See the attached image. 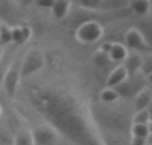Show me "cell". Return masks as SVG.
Returning a JSON list of instances; mask_svg holds the SVG:
<instances>
[{
  "mask_svg": "<svg viewBox=\"0 0 152 145\" xmlns=\"http://www.w3.org/2000/svg\"><path fill=\"white\" fill-rule=\"evenodd\" d=\"M19 83H20V60H15L4 72L1 80L3 89L10 99H12L16 95Z\"/></svg>",
  "mask_w": 152,
  "mask_h": 145,
  "instance_id": "7",
  "label": "cell"
},
{
  "mask_svg": "<svg viewBox=\"0 0 152 145\" xmlns=\"http://www.w3.org/2000/svg\"><path fill=\"white\" fill-rule=\"evenodd\" d=\"M35 3H36V5H39V7L42 8H50L52 7V4L55 3V0H34Z\"/></svg>",
  "mask_w": 152,
  "mask_h": 145,
  "instance_id": "26",
  "label": "cell"
},
{
  "mask_svg": "<svg viewBox=\"0 0 152 145\" xmlns=\"http://www.w3.org/2000/svg\"><path fill=\"white\" fill-rule=\"evenodd\" d=\"M29 101L64 140L72 145H103L91 112L74 95L55 87H34Z\"/></svg>",
  "mask_w": 152,
  "mask_h": 145,
  "instance_id": "1",
  "label": "cell"
},
{
  "mask_svg": "<svg viewBox=\"0 0 152 145\" xmlns=\"http://www.w3.org/2000/svg\"><path fill=\"white\" fill-rule=\"evenodd\" d=\"M103 33H104V29L99 21L88 20L81 23L76 28L75 37L80 44H92V43L99 41L103 37Z\"/></svg>",
  "mask_w": 152,
  "mask_h": 145,
  "instance_id": "4",
  "label": "cell"
},
{
  "mask_svg": "<svg viewBox=\"0 0 152 145\" xmlns=\"http://www.w3.org/2000/svg\"><path fill=\"white\" fill-rule=\"evenodd\" d=\"M112 44L113 43H111V41H104L102 45H100V48H99V51H102L103 53H110V51H111V48H112Z\"/></svg>",
  "mask_w": 152,
  "mask_h": 145,
  "instance_id": "27",
  "label": "cell"
},
{
  "mask_svg": "<svg viewBox=\"0 0 152 145\" xmlns=\"http://www.w3.org/2000/svg\"><path fill=\"white\" fill-rule=\"evenodd\" d=\"M103 145H129L131 136L118 135V133H100Z\"/></svg>",
  "mask_w": 152,
  "mask_h": 145,
  "instance_id": "14",
  "label": "cell"
},
{
  "mask_svg": "<svg viewBox=\"0 0 152 145\" xmlns=\"http://www.w3.org/2000/svg\"><path fill=\"white\" fill-rule=\"evenodd\" d=\"M71 0H55V3L51 7L53 17L56 20H63L71 9Z\"/></svg>",
  "mask_w": 152,
  "mask_h": 145,
  "instance_id": "13",
  "label": "cell"
},
{
  "mask_svg": "<svg viewBox=\"0 0 152 145\" xmlns=\"http://www.w3.org/2000/svg\"><path fill=\"white\" fill-rule=\"evenodd\" d=\"M134 103H132V108H134V112H139V111H144V109H148L151 105L152 101V91L151 87H145L144 89H142L134 99Z\"/></svg>",
  "mask_w": 152,
  "mask_h": 145,
  "instance_id": "10",
  "label": "cell"
},
{
  "mask_svg": "<svg viewBox=\"0 0 152 145\" xmlns=\"http://www.w3.org/2000/svg\"><path fill=\"white\" fill-rule=\"evenodd\" d=\"M127 1H132V0H127Z\"/></svg>",
  "mask_w": 152,
  "mask_h": 145,
  "instance_id": "30",
  "label": "cell"
},
{
  "mask_svg": "<svg viewBox=\"0 0 152 145\" xmlns=\"http://www.w3.org/2000/svg\"><path fill=\"white\" fill-rule=\"evenodd\" d=\"M120 97H119L115 88L105 87L104 89H102L99 93V101L102 104H112V103H115V101H118Z\"/></svg>",
  "mask_w": 152,
  "mask_h": 145,
  "instance_id": "18",
  "label": "cell"
},
{
  "mask_svg": "<svg viewBox=\"0 0 152 145\" xmlns=\"http://www.w3.org/2000/svg\"><path fill=\"white\" fill-rule=\"evenodd\" d=\"M13 138L15 136L8 128L0 127V145H13Z\"/></svg>",
  "mask_w": 152,
  "mask_h": 145,
  "instance_id": "23",
  "label": "cell"
},
{
  "mask_svg": "<svg viewBox=\"0 0 152 145\" xmlns=\"http://www.w3.org/2000/svg\"><path fill=\"white\" fill-rule=\"evenodd\" d=\"M132 124H151L150 109L134 112V115H132Z\"/></svg>",
  "mask_w": 152,
  "mask_h": 145,
  "instance_id": "20",
  "label": "cell"
},
{
  "mask_svg": "<svg viewBox=\"0 0 152 145\" xmlns=\"http://www.w3.org/2000/svg\"><path fill=\"white\" fill-rule=\"evenodd\" d=\"M1 112H3V109H1V105H0V115H1Z\"/></svg>",
  "mask_w": 152,
  "mask_h": 145,
  "instance_id": "29",
  "label": "cell"
},
{
  "mask_svg": "<svg viewBox=\"0 0 152 145\" xmlns=\"http://www.w3.org/2000/svg\"><path fill=\"white\" fill-rule=\"evenodd\" d=\"M3 55H4V47H0V59L3 57Z\"/></svg>",
  "mask_w": 152,
  "mask_h": 145,
  "instance_id": "28",
  "label": "cell"
},
{
  "mask_svg": "<svg viewBox=\"0 0 152 145\" xmlns=\"http://www.w3.org/2000/svg\"><path fill=\"white\" fill-rule=\"evenodd\" d=\"M124 47L127 49H131L134 52H151V45L143 32H140L137 28H131L124 35Z\"/></svg>",
  "mask_w": 152,
  "mask_h": 145,
  "instance_id": "8",
  "label": "cell"
},
{
  "mask_svg": "<svg viewBox=\"0 0 152 145\" xmlns=\"http://www.w3.org/2000/svg\"><path fill=\"white\" fill-rule=\"evenodd\" d=\"M31 133L34 145H64V138L48 124L37 125L31 130Z\"/></svg>",
  "mask_w": 152,
  "mask_h": 145,
  "instance_id": "6",
  "label": "cell"
},
{
  "mask_svg": "<svg viewBox=\"0 0 152 145\" xmlns=\"http://www.w3.org/2000/svg\"><path fill=\"white\" fill-rule=\"evenodd\" d=\"M92 60H94V63L96 64L97 67H107L108 64L111 63V60H110V56L107 55V53H103L102 51H99L97 49L96 52L94 53V57H92Z\"/></svg>",
  "mask_w": 152,
  "mask_h": 145,
  "instance_id": "22",
  "label": "cell"
},
{
  "mask_svg": "<svg viewBox=\"0 0 152 145\" xmlns=\"http://www.w3.org/2000/svg\"><path fill=\"white\" fill-rule=\"evenodd\" d=\"M148 85H150V83H148L147 77H144L142 73H137V75H134V76H128L115 89L120 99L129 100V99H134L140 91L144 89Z\"/></svg>",
  "mask_w": 152,
  "mask_h": 145,
  "instance_id": "3",
  "label": "cell"
},
{
  "mask_svg": "<svg viewBox=\"0 0 152 145\" xmlns=\"http://www.w3.org/2000/svg\"><path fill=\"white\" fill-rule=\"evenodd\" d=\"M13 145H34V138L29 129H21L15 135Z\"/></svg>",
  "mask_w": 152,
  "mask_h": 145,
  "instance_id": "19",
  "label": "cell"
},
{
  "mask_svg": "<svg viewBox=\"0 0 152 145\" xmlns=\"http://www.w3.org/2000/svg\"><path fill=\"white\" fill-rule=\"evenodd\" d=\"M129 8L134 13L139 16H145L151 11V0H132L128 1Z\"/></svg>",
  "mask_w": 152,
  "mask_h": 145,
  "instance_id": "16",
  "label": "cell"
},
{
  "mask_svg": "<svg viewBox=\"0 0 152 145\" xmlns=\"http://www.w3.org/2000/svg\"><path fill=\"white\" fill-rule=\"evenodd\" d=\"M150 143V138H142V137H132L129 138V145H147Z\"/></svg>",
  "mask_w": 152,
  "mask_h": 145,
  "instance_id": "25",
  "label": "cell"
},
{
  "mask_svg": "<svg viewBox=\"0 0 152 145\" xmlns=\"http://www.w3.org/2000/svg\"><path fill=\"white\" fill-rule=\"evenodd\" d=\"M131 136L132 137H151V124H132L131 125Z\"/></svg>",
  "mask_w": 152,
  "mask_h": 145,
  "instance_id": "17",
  "label": "cell"
},
{
  "mask_svg": "<svg viewBox=\"0 0 152 145\" xmlns=\"http://www.w3.org/2000/svg\"><path fill=\"white\" fill-rule=\"evenodd\" d=\"M79 3L87 8H96L99 7V4H102L103 0H79Z\"/></svg>",
  "mask_w": 152,
  "mask_h": 145,
  "instance_id": "24",
  "label": "cell"
},
{
  "mask_svg": "<svg viewBox=\"0 0 152 145\" xmlns=\"http://www.w3.org/2000/svg\"><path fill=\"white\" fill-rule=\"evenodd\" d=\"M143 65V56H140L139 52H128L126 60L123 61V67L126 68L128 76H134V75L140 73V69Z\"/></svg>",
  "mask_w": 152,
  "mask_h": 145,
  "instance_id": "9",
  "label": "cell"
},
{
  "mask_svg": "<svg viewBox=\"0 0 152 145\" xmlns=\"http://www.w3.org/2000/svg\"><path fill=\"white\" fill-rule=\"evenodd\" d=\"M127 55H128V49L124 47V44H120V43H113L112 48L108 53L110 60L115 61V63H123L126 60Z\"/></svg>",
  "mask_w": 152,
  "mask_h": 145,
  "instance_id": "15",
  "label": "cell"
},
{
  "mask_svg": "<svg viewBox=\"0 0 152 145\" xmlns=\"http://www.w3.org/2000/svg\"><path fill=\"white\" fill-rule=\"evenodd\" d=\"M11 44V25L5 23L0 24V47Z\"/></svg>",
  "mask_w": 152,
  "mask_h": 145,
  "instance_id": "21",
  "label": "cell"
},
{
  "mask_svg": "<svg viewBox=\"0 0 152 145\" xmlns=\"http://www.w3.org/2000/svg\"><path fill=\"white\" fill-rule=\"evenodd\" d=\"M127 77H128V73H127L126 68L123 67V64H119V65H116L115 68L110 72V75L107 76V79H105V87L116 88L118 85H120Z\"/></svg>",
  "mask_w": 152,
  "mask_h": 145,
  "instance_id": "12",
  "label": "cell"
},
{
  "mask_svg": "<svg viewBox=\"0 0 152 145\" xmlns=\"http://www.w3.org/2000/svg\"><path fill=\"white\" fill-rule=\"evenodd\" d=\"M92 120L100 133H118L131 136L132 115L134 108L126 103H120V99L112 104H95L89 109Z\"/></svg>",
  "mask_w": 152,
  "mask_h": 145,
  "instance_id": "2",
  "label": "cell"
},
{
  "mask_svg": "<svg viewBox=\"0 0 152 145\" xmlns=\"http://www.w3.org/2000/svg\"><path fill=\"white\" fill-rule=\"evenodd\" d=\"M45 57L40 51L31 49L26 53L20 61V79H28L29 76L37 73L44 67Z\"/></svg>",
  "mask_w": 152,
  "mask_h": 145,
  "instance_id": "5",
  "label": "cell"
},
{
  "mask_svg": "<svg viewBox=\"0 0 152 145\" xmlns=\"http://www.w3.org/2000/svg\"><path fill=\"white\" fill-rule=\"evenodd\" d=\"M15 1H20V0H15Z\"/></svg>",
  "mask_w": 152,
  "mask_h": 145,
  "instance_id": "31",
  "label": "cell"
},
{
  "mask_svg": "<svg viewBox=\"0 0 152 145\" xmlns=\"http://www.w3.org/2000/svg\"><path fill=\"white\" fill-rule=\"evenodd\" d=\"M32 31L31 27L21 24V25H12L11 27V43L13 44H24L26 41H28V39L31 37Z\"/></svg>",
  "mask_w": 152,
  "mask_h": 145,
  "instance_id": "11",
  "label": "cell"
}]
</instances>
